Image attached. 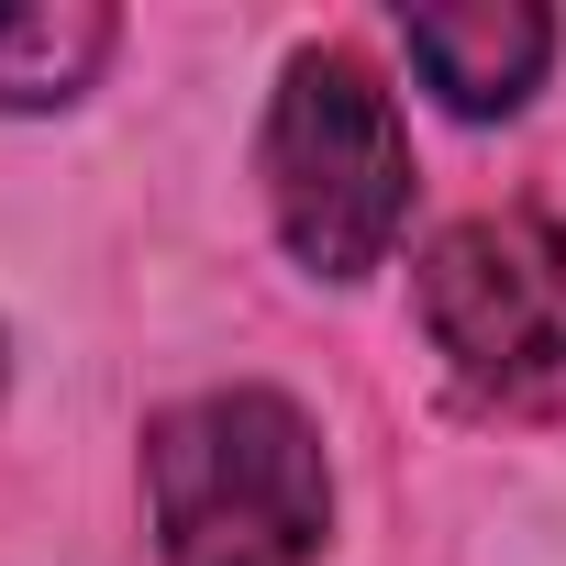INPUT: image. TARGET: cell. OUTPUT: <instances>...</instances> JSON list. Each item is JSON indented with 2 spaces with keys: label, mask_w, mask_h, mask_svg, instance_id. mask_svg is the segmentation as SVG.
<instances>
[{
  "label": "cell",
  "mask_w": 566,
  "mask_h": 566,
  "mask_svg": "<svg viewBox=\"0 0 566 566\" xmlns=\"http://www.w3.org/2000/svg\"><path fill=\"white\" fill-rule=\"evenodd\" d=\"M145 511L167 566H323L334 467L301 400L200 389L145 433Z\"/></svg>",
  "instance_id": "cell-1"
},
{
  "label": "cell",
  "mask_w": 566,
  "mask_h": 566,
  "mask_svg": "<svg viewBox=\"0 0 566 566\" xmlns=\"http://www.w3.org/2000/svg\"><path fill=\"white\" fill-rule=\"evenodd\" d=\"M255 167H266L277 244H290L312 277L389 266V244L411 222V134H400L389 78L356 45H301L290 67H277Z\"/></svg>",
  "instance_id": "cell-2"
},
{
  "label": "cell",
  "mask_w": 566,
  "mask_h": 566,
  "mask_svg": "<svg viewBox=\"0 0 566 566\" xmlns=\"http://www.w3.org/2000/svg\"><path fill=\"white\" fill-rule=\"evenodd\" d=\"M422 334L478 411H555L566 400V222L544 211H467L422 244Z\"/></svg>",
  "instance_id": "cell-3"
},
{
  "label": "cell",
  "mask_w": 566,
  "mask_h": 566,
  "mask_svg": "<svg viewBox=\"0 0 566 566\" xmlns=\"http://www.w3.org/2000/svg\"><path fill=\"white\" fill-rule=\"evenodd\" d=\"M400 45H411V78H422L444 112L500 123V112H522V101L544 90V67H555V12H533V0H433V12L400 23Z\"/></svg>",
  "instance_id": "cell-4"
},
{
  "label": "cell",
  "mask_w": 566,
  "mask_h": 566,
  "mask_svg": "<svg viewBox=\"0 0 566 566\" xmlns=\"http://www.w3.org/2000/svg\"><path fill=\"white\" fill-rule=\"evenodd\" d=\"M123 23L101 0H0V112H67L112 67Z\"/></svg>",
  "instance_id": "cell-5"
}]
</instances>
